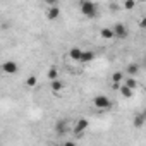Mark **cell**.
Listing matches in <instances>:
<instances>
[{"label": "cell", "instance_id": "cell-20", "mask_svg": "<svg viewBox=\"0 0 146 146\" xmlns=\"http://www.w3.org/2000/svg\"><path fill=\"white\" fill-rule=\"evenodd\" d=\"M139 26H141L143 29H146V16H144V17H143L141 21H139Z\"/></svg>", "mask_w": 146, "mask_h": 146}, {"label": "cell", "instance_id": "cell-13", "mask_svg": "<svg viewBox=\"0 0 146 146\" xmlns=\"http://www.w3.org/2000/svg\"><path fill=\"white\" fill-rule=\"evenodd\" d=\"M112 83H115V84L124 83V72H120V70L113 72V74H112Z\"/></svg>", "mask_w": 146, "mask_h": 146}, {"label": "cell", "instance_id": "cell-4", "mask_svg": "<svg viewBox=\"0 0 146 146\" xmlns=\"http://www.w3.org/2000/svg\"><path fill=\"white\" fill-rule=\"evenodd\" d=\"M2 69H4L5 74H16V72L19 70V65H17L14 60H7V62H4Z\"/></svg>", "mask_w": 146, "mask_h": 146}, {"label": "cell", "instance_id": "cell-8", "mask_svg": "<svg viewBox=\"0 0 146 146\" xmlns=\"http://www.w3.org/2000/svg\"><path fill=\"white\" fill-rule=\"evenodd\" d=\"M55 132H57V134H60V136H62V134H65V132H69V124H67L64 119H62V120H58V122L55 124Z\"/></svg>", "mask_w": 146, "mask_h": 146}, {"label": "cell", "instance_id": "cell-3", "mask_svg": "<svg viewBox=\"0 0 146 146\" xmlns=\"http://www.w3.org/2000/svg\"><path fill=\"white\" fill-rule=\"evenodd\" d=\"M88 125H90V122H88V119H79L78 122H76V125H74V129H72V132H74L76 136H81L86 129H88Z\"/></svg>", "mask_w": 146, "mask_h": 146}, {"label": "cell", "instance_id": "cell-6", "mask_svg": "<svg viewBox=\"0 0 146 146\" xmlns=\"http://www.w3.org/2000/svg\"><path fill=\"white\" fill-rule=\"evenodd\" d=\"M58 16H60V9H58L57 5H50L48 11H46V17H48V21H57Z\"/></svg>", "mask_w": 146, "mask_h": 146}, {"label": "cell", "instance_id": "cell-14", "mask_svg": "<svg viewBox=\"0 0 146 146\" xmlns=\"http://www.w3.org/2000/svg\"><path fill=\"white\" fill-rule=\"evenodd\" d=\"M46 78H48L50 81H55V79H58V69H57V67H50V69H48V74H46Z\"/></svg>", "mask_w": 146, "mask_h": 146}, {"label": "cell", "instance_id": "cell-16", "mask_svg": "<svg viewBox=\"0 0 146 146\" xmlns=\"http://www.w3.org/2000/svg\"><path fill=\"white\" fill-rule=\"evenodd\" d=\"M62 90H64V83H60L58 79L52 81V91H53V93H57V91H62Z\"/></svg>", "mask_w": 146, "mask_h": 146}, {"label": "cell", "instance_id": "cell-18", "mask_svg": "<svg viewBox=\"0 0 146 146\" xmlns=\"http://www.w3.org/2000/svg\"><path fill=\"white\" fill-rule=\"evenodd\" d=\"M124 83H125L127 86H131L132 90H136V88H137V79H134V76H131V78H127V79H125Z\"/></svg>", "mask_w": 146, "mask_h": 146}, {"label": "cell", "instance_id": "cell-9", "mask_svg": "<svg viewBox=\"0 0 146 146\" xmlns=\"http://www.w3.org/2000/svg\"><path fill=\"white\" fill-rule=\"evenodd\" d=\"M81 55H83V50H81L79 46H72V48L69 50V57H70L72 60H76V62L81 60Z\"/></svg>", "mask_w": 146, "mask_h": 146}, {"label": "cell", "instance_id": "cell-12", "mask_svg": "<svg viewBox=\"0 0 146 146\" xmlns=\"http://www.w3.org/2000/svg\"><path fill=\"white\" fill-rule=\"evenodd\" d=\"M100 36H102L103 40H112V38H115V31L110 29V28H103V29L100 31Z\"/></svg>", "mask_w": 146, "mask_h": 146}, {"label": "cell", "instance_id": "cell-11", "mask_svg": "<svg viewBox=\"0 0 146 146\" xmlns=\"http://www.w3.org/2000/svg\"><path fill=\"white\" fill-rule=\"evenodd\" d=\"M91 60H95V53L91 50H83V55H81V64H90Z\"/></svg>", "mask_w": 146, "mask_h": 146}, {"label": "cell", "instance_id": "cell-19", "mask_svg": "<svg viewBox=\"0 0 146 146\" xmlns=\"http://www.w3.org/2000/svg\"><path fill=\"white\" fill-rule=\"evenodd\" d=\"M136 7V0H125L124 2V9L125 11H132Z\"/></svg>", "mask_w": 146, "mask_h": 146}, {"label": "cell", "instance_id": "cell-21", "mask_svg": "<svg viewBox=\"0 0 146 146\" xmlns=\"http://www.w3.org/2000/svg\"><path fill=\"white\" fill-rule=\"evenodd\" d=\"M57 2L58 0H45V4H48V5H57Z\"/></svg>", "mask_w": 146, "mask_h": 146}, {"label": "cell", "instance_id": "cell-10", "mask_svg": "<svg viewBox=\"0 0 146 146\" xmlns=\"http://www.w3.org/2000/svg\"><path fill=\"white\" fill-rule=\"evenodd\" d=\"M144 122H146V110H143L141 113H137V115L134 117V120H132L134 127H143Z\"/></svg>", "mask_w": 146, "mask_h": 146}, {"label": "cell", "instance_id": "cell-5", "mask_svg": "<svg viewBox=\"0 0 146 146\" xmlns=\"http://www.w3.org/2000/svg\"><path fill=\"white\" fill-rule=\"evenodd\" d=\"M113 31H115V38H119V40H125L127 38V35H129V31H127V28L122 24V23H119V24H115V28H113Z\"/></svg>", "mask_w": 146, "mask_h": 146}, {"label": "cell", "instance_id": "cell-2", "mask_svg": "<svg viewBox=\"0 0 146 146\" xmlns=\"http://www.w3.org/2000/svg\"><path fill=\"white\" fill-rule=\"evenodd\" d=\"M93 103H95V107H96V108H100V110H108V108L112 107L110 98H108V96H105V95H96V96L93 98Z\"/></svg>", "mask_w": 146, "mask_h": 146}, {"label": "cell", "instance_id": "cell-22", "mask_svg": "<svg viewBox=\"0 0 146 146\" xmlns=\"http://www.w3.org/2000/svg\"><path fill=\"white\" fill-rule=\"evenodd\" d=\"M144 64H146V58H144Z\"/></svg>", "mask_w": 146, "mask_h": 146}, {"label": "cell", "instance_id": "cell-7", "mask_svg": "<svg viewBox=\"0 0 146 146\" xmlns=\"http://www.w3.org/2000/svg\"><path fill=\"white\" fill-rule=\"evenodd\" d=\"M119 91H120V95H122L124 98H132V95H134V90H132L131 86H127L125 83H122V84L119 86Z\"/></svg>", "mask_w": 146, "mask_h": 146}, {"label": "cell", "instance_id": "cell-15", "mask_svg": "<svg viewBox=\"0 0 146 146\" xmlns=\"http://www.w3.org/2000/svg\"><path fill=\"white\" fill-rule=\"evenodd\" d=\"M137 72H139V65L137 64H131L127 67V74L129 76H137Z\"/></svg>", "mask_w": 146, "mask_h": 146}, {"label": "cell", "instance_id": "cell-17", "mask_svg": "<svg viewBox=\"0 0 146 146\" xmlns=\"http://www.w3.org/2000/svg\"><path fill=\"white\" fill-rule=\"evenodd\" d=\"M36 83H38V78H36V76H29V78L26 79V86H28V88H35Z\"/></svg>", "mask_w": 146, "mask_h": 146}, {"label": "cell", "instance_id": "cell-1", "mask_svg": "<svg viewBox=\"0 0 146 146\" xmlns=\"http://www.w3.org/2000/svg\"><path fill=\"white\" fill-rule=\"evenodd\" d=\"M79 9H81V14L86 17H96V14H98V7L93 0H81Z\"/></svg>", "mask_w": 146, "mask_h": 146}]
</instances>
